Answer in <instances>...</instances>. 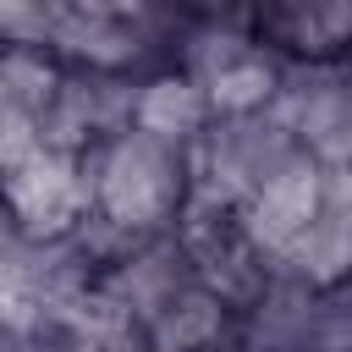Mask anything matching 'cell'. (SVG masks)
<instances>
[{
	"label": "cell",
	"mask_w": 352,
	"mask_h": 352,
	"mask_svg": "<svg viewBox=\"0 0 352 352\" xmlns=\"http://www.w3.org/2000/svg\"><path fill=\"white\" fill-rule=\"evenodd\" d=\"M264 28L308 60H324L330 50L352 44V6H292V11H270Z\"/></svg>",
	"instance_id": "cell-2"
},
{
	"label": "cell",
	"mask_w": 352,
	"mask_h": 352,
	"mask_svg": "<svg viewBox=\"0 0 352 352\" xmlns=\"http://www.w3.org/2000/svg\"><path fill=\"white\" fill-rule=\"evenodd\" d=\"M33 148H38V116L16 99V88L6 82V66H0V176L11 165H22Z\"/></svg>",
	"instance_id": "cell-3"
},
{
	"label": "cell",
	"mask_w": 352,
	"mask_h": 352,
	"mask_svg": "<svg viewBox=\"0 0 352 352\" xmlns=\"http://www.w3.org/2000/svg\"><path fill=\"white\" fill-rule=\"evenodd\" d=\"M209 94L182 72V77H154L138 88V110H132V132H148L160 143H192L204 138V121H209Z\"/></svg>",
	"instance_id": "cell-1"
}]
</instances>
